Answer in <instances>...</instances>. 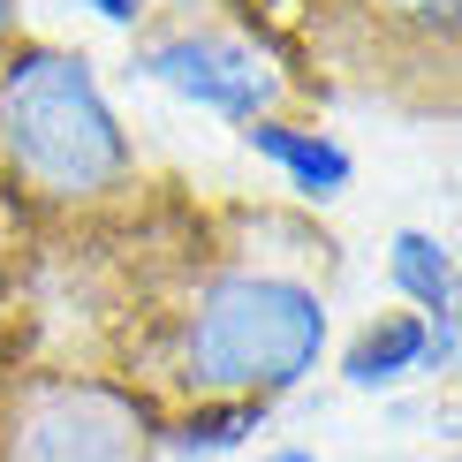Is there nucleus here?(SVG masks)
<instances>
[{
  "label": "nucleus",
  "instance_id": "obj_1",
  "mask_svg": "<svg viewBox=\"0 0 462 462\" xmlns=\"http://www.w3.org/2000/svg\"><path fill=\"white\" fill-rule=\"evenodd\" d=\"M326 349L319 288L288 273H220L175 326V372L198 402H273Z\"/></svg>",
  "mask_w": 462,
  "mask_h": 462
},
{
  "label": "nucleus",
  "instance_id": "obj_2",
  "mask_svg": "<svg viewBox=\"0 0 462 462\" xmlns=\"http://www.w3.org/2000/svg\"><path fill=\"white\" fill-rule=\"evenodd\" d=\"M0 152L38 198H99L129 175V137L99 76L61 46L0 53Z\"/></svg>",
  "mask_w": 462,
  "mask_h": 462
},
{
  "label": "nucleus",
  "instance_id": "obj_3",
  "mask_svg": "<svg viewBox=\"0 0 462 462\" xmlns=\"http://www.w3.org/2000/svg\"><path fill=\"white\" fill-rule=\"evenodd\" d=\"M0 462H152V402L106 379H38L0 425Z\"/></svg>",
  "mask_w": 462,
  "mask_h": 462
},
{
  "label": "nucleus",
  "instance_id": "obj_4",
  "mask_svg": "<svg viewBox=\"0 0 462 462\" xmlns=\"http://www.w3.org/2000/svg\"><path fill=\"white\" fill-rule=\"evenodd\" d=\"M137 76L167 84L175 99L205 106V114H227V122H265L281 99V69L265 61L250 38H227V31H167L137 53Z\"/></svg>",
  "mask_w": 462,
  "mask_h": 462
},
{
  "label": "nucleus",
  "instance_id": "obj_5",
  "mask_svg": "<svg viewBox=\"0 0 462 462\" xmlns=\"http://www.w3.org/2000/svg\"><path fill=\"white\" fill-rule=\"evenodd\" d=\"M243 144L258 152V160H273L281 175H288V189L296 198H311V205H326V198H341L349 189V152H341L326 129H296V122H281V114H265V122H243Z\"/></svg>",
  "mask_w": 462,
  "mask_h": 462
},
{
  "label": "nucleus",
  "instance_id": "obj_6",
  "mask_svg": "<svg viewBox=\"0 0 462 462\" xmlns=\"http://www.w3.org/2000/svg\"><path fill=\"white\" fill-rule=\"evenodd\" d=\"M425 349H432V319H417V311H379L364 334L341 349V379L349 387H394V379H417L425 372Z\"/></svg>",
  "mask_w": 462,
  "mask_h": 462
},
{
  "label": "nucleus",
  "instance_id": "obj_7",
  "mask_svg": "<svg viewBox=\"0 0 462 462\" xmlns=\"http://www.w3.org/2000/svg\"><path fill=\"white\" fill-rule=\"evenodd\" d=\"M387 281L394 296L417 303V319H455V250L425 236V227H402L387 250Z\"/></svg>",
  "mask_w": 462,
  "mask_h": 462
},
{
  "label": "nucleus",
  "instance_id": "obj_8",
  "mask_svg": "<svg viewBox=\"0 0 462 462\" xmlns=\"http://www.w3.org/2000/svg\"><path fill=\"white\" fill-rule=\"evenodd\" d=\"M258 425H265V402H198V410L175 417V448L220 455V448H243Z\"/></svg>",
  "mask_w": 462,
  "mask_h": 462
},
{
  "label": "nucleus",
  "instance_id": "obj_9",
  "mask_svg": "<svg viewBox=\"0 0 462 462\" xmlns=\"http://www.w3.org/2000/svg\"><path fill=\"white\" fill-rule=\"evenodd\" d=\"M379 15H394V23H417L425 38H439V46L455 38V0H379Z\"/></svg>",
  "mask_w": 462,
  "mask_h": 462
},
{
  "label": "nucleus",
  "instance_id": "obj_10",
  "mask_svg": "<svg viewBox=\"0 0 462 462\" xmlns=\"http://www.w3.org/2000/svg\"><path fill=\"white\" fill-rule=\"evenodd\" d=\"M91 15H99V23H137L144 15V0H84Z\"/></svg>",
  "mask_w": 462,
  "mask_h": 462
},
{
  "label": "nucleus",
  "instance_id": "obj_11",
  "mask_svg": "<svg viewBox=\"0 0 462 462\" xmlns=\"http://www.w3.org/2000/svg\"><path fill=\"white\" fill-rule=\"evenodd\" d=\"M8 23H15V0H0V38H8Z\"/></svg>",
  "mask_w": 462,
  "mask_h": 462
},
{
  "label": "nucleus",
  "instance_id": "obj_12",
  "mask_svg": "<svg viewBox=\"0 0 462 462\" xmlns=\"http://www.w3.org/2000/svg\"><path fill=\"white\" fill-rule=\"evenodd\" d=\"M265 462H311V455H303V448H288V455H265Z\"/></svg>",
  "mask_w": 462,
  "mask_h": 462
}]
</instances>
